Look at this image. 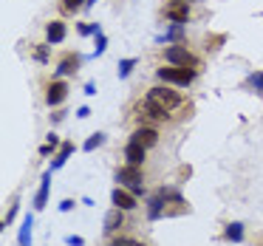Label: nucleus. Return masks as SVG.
<instances>
[{
    "label": "nucleus",
    "instance_id": "nucleus-30",
    "mask_svg": "<svg viewBox=\"0 0 263 246\" xmlns=\"http://www.w3.org/2000/svg\"><path fill=\"white\" fill-rule=\"evenodd\" d=\"M51 150H54V144H43V147H40V156H48V153H51Z\"/></svg>",
    "mask_w": 263,
    "mask_h": 246
},
{
    "label": "nucleus",
    "instance_id": "nucleus-9",
    "mask_svg": "<svg viewBox=\"0 0 263 246\" xmlns=\"http://www.w3.org/2000/svg\"><path fill=\"white\" fill-rule=\"evenodd\" d=\"M65 97H68V85H65L63 80H57V82H51V85H48V93H46V102L51 105V108H57V105L63 102Z\"/></svg>",
    "mask_w": 263,
    "mask_h": 246
},
{
    "label": "nucleus",
    "instance_id": "nucleus-23",
    "mask_svg": "<svg viewBox=\"0 0 263 246\" xmlns=\"http://www.w3.org/2000/svg\"><path fill=\"white\" fill-rule=\"evenodd\" d=\"M223 40H227V37H223V34H218V37H206V48H210V51H218Z\"/></svg>",
    "mask_w": 263,
    "mask_h": 246
},
{
    "label": "nucleus",
    "instance_id": "nucleus-13",
    "mask_svg": "<svg viewBox=\"0 0 263 246\" xmlns=\"http://www.w3.org/2000/svg\"><path fill=\"white\" fill-rule=\"evenodd\" d=\"M125 223V210H119V206H114V210L105 215V232H116V229Z\"/></svg>",
    "mask_w": 263,
    "mask_h": 246
},
{
    "label": "nucleus",
    "instance_id": "nucleus-25",
    "mask_svg": "<svg viewBox=\"0 0 263 246\" xmlns=\"http://www.w3.org/2000/svg\"><path fill=\"white\" fill-rule=\"evenodd\" d=\"M65 243H68V246H82L85 240H82L80 235H68V238H65Z\"/></svg>",
    "mask_w": 263,
    "mask_h": 246
},
{
    "label": "nucleus",
    "instance_id": "nucleus-7",
    "mask_svg": "<svg viewBox=\"0 0 263 246\" xmlns=\"http://www.w3.org/2000/svg\"><path fill=\"white\" fill-rule=\"evenodd\" d=\"M130 142H139L142 144V147H156V144H159V130H156V127H136V130H133V139Z\"/></svg>",
    "mask_w": 263,
    "mask_h": 246
},
{
    "label": "nucleus",
    "instance_id": "nucleus-19",
    "mask_svg": "<svg viewBox=\"0 0 263 246\" xmlns=\"http://www.w3.org/2000/svg\"><path fill=\"white\" fill-rule=\"evenodd\" d=\"M88 0H63V3H60V6H63V12L65 14H74V12H80L82 6H85Z\"/></svg>",
    "mask_w": 263,
    "mask_h": 246
},
{
    "label": "nucleus",
    "instance_id": "nucleus-4",
    "mask_svg": "<svg viewBox=\"0 0 263 246\" xmlns=\"http://www.w3.org/2000/svg\"><path fill=\"white\" fill-rule=\"evenodd\" d=\"M116 181L125 184V187L130 190L133 195L142 193V170H139L136 164H125L122 170H116Z\"/></svg>",
    "mask_w": 263,
    "mask_h": 246
},
{
    "label": "nucleus",
    "instance_id": "nucleus-32",
    "mask_svg": "<svg viewBox=\"0 0 263 246\" xmlns=\"http://www.w3.org/2000/svg\"><path fill=\"white\" fill-rule=\"evenodd\" d=\"M93 3H97V0H88V3H85V6H93Z\"/></svg>",
    "mask_w": 263,
    "mask_h": 246
},
{
    "label": "nucleus",
    "instance_id": "nucleus-6",
    "mask_svg": "<svg viewBox=\"0 0 263 246\" xmlns=\"http://www.w3.org/2000/svg\"><path fill=\"white\" fill-rule=\"evenodd\" d=\"M167 20H173V23H187L190 17V0H173L170 6L164 9Z\"/></svg>",
    "mask_w": 263,
    "mask_h": 246
},
{
    "label": "nucleus",
    "instance_id": "nucleus-10",
    "mask_svg": "<svg viewBox=\"0 0 263 246\" xmlns=\"http://www.w3.org/2000/svg\"><path fill=\"white\" fill-rule=\"evenodd\" d=\"M65 34H68V31H65V23H63V20H51V23L46 26V37H48V43H51V46L63 43Z\"/></svg>",
    "mask_w": 263,
    "mask_h": 246
},
{
    "label": "nucleus",
    "instance_id": "nucleus-31",
    "mask_svg": "<svg viewBox=\"0 0 263 246\" xmlns=\"http://www.w3.org/2000/svg\"><path fill=\"white\" fill-rule=\"evenodd\" d=\"M85 93H88V97H93V93H97V85H93V82H88V85H85Z\"/></svg>",
    "mask_w": 263,
    "mask_h": 246
},
{
    "label": "nucleus",
    "instance_id": "nucleus-14",
    "mask_svg": "<svg viewBox=\"0 0 263 246\" xmlns=\"http://www.w3.org/2000/svg\"><path fill=\"white\" fill-rule=\"evenodd\" d=\"M48 187H51V170L43 176L40 190H37V195H34V206H37V210H43V206H46V201H48Z\"/></svg>",
    "mask_w": 263,
    "mask_h": 246
},
{
    "label": "nucleus",
    "instance_id": "nucleus-12",
    "mask_svg": "<svg viewBox=\"0 0 263 246\" xmlns=\"http://www.w3.org/2000/svg\"><path fill=\"white\" fill-rule=\"evenodd\" d=\"M80 63L82 60L77 57V54H65L63 60H60V65H57V74L63 77V74H77L80 71Z\"/></svg>",
    "mask_w": 263,
    "mask_h": 246
},
{
    "label": "nucleus",
    "instance_id": "nucleus-1",
    "mask_svg": "<svg viewBox=\"0 0 263 246\" xmlns=\"http://www.w3.org/2000/svg\"><path fill=\"white\" fill-rule=\"evenodd\" d=\"M176 198H181V195H178L176 190H170V187L156 190V193L150 195V201H147V215L150 218H161L164 215V206L170 204V201H176Z\"/></svg>",
    "mask_w": 263,
    "mask_h": 246
},
{
    "label": "nucleus",
    "instance_id": "nucleus-18",
    "mask_svg": "<svg viewBox=\"0 0 263 246\" xmlns=\"http://www.w3.org/2000/svg\"><path fill=\"white\" fill-rule=\"evenodd\" d=\"M181 34H184V23H173V29L167 31L164 37H159L161 43H170V40H181Z\"/></svg>",
    "mask_w": 263,
    "mask_h": 246
},
{
    "label": "nucleus",
    "instance_id": "nucleus-20",
    "mask_svg": "<svg viewBox=\"0 0 263 246\" xmlns=\"http://www.w3.org/2000/svg\"><path fill=\"white\" fill-rule=\"evenodd\" d=\"M102 142H105V133H93V136L88 139L85 144H82V150H85V153H91V150H97Z\"/></svg>",
    "mask_w": 263,
    "mask_h": 246
},
{
    "label": "nucleus",
    "instance_id": "nucleus-29",
    "mask_svg": "<svg viewBox=\"0 0 263 246\" xmlns=\"http://www.w3.org/2000/svg\"><path fill=\"white\" fill-rule=\"evenodd\" d=\"M114 246H133V240H127V238H116V240H114Z\"/></svg>",
    "mask_w": 263,
    "mask_h": 246
},
{
    "label": "nucleus",
    "instance_id": "nucleus-17",
    "mask_svg": "<svg viewBox=\"0 0 263 246\" xmlns=\"http://www.w3.org/2000/svg\"><path fill=\"white\" fill-rule=\"evenodd\" d=\"M31 226H34V218H26L23 226H20V235H17V243L20 246H31Z\"/></svg>",
    "mask_w": 263,
    "mask_h": 246
},
{
    "label": "nucleus",
    "instance_id": "nucleus-27",
    "mask_svg": "<svg viewBox=\"0 0 263 246\" xmlns=\"http://www.w3.org/2000/svg\"><path fill=\"white\" fill-rule=\"evenodd\" d=\"M71 210H74V201H71V198H65L63 204H60V212H71Z\"/></svg>",
    "mask_w": 263,
    "mask_h": 246
},
{
    "label": "nucleus",
    "instance_id": "nucleus-24",
    "mask_svg": "<svg viewBox=\"0 0 263 246\" xmlns=\"http://www.w3.org/2000/svg\"><path fill=\"white\" fill-rule=\"evenodd\" d=\"M105 46H108V40H105V34L99 31V34H97V51H93V57H99V54L105 51Z\"/></svg>",
    "mask_w": 263,
    "mask_h": 246
},
{
    "label": "nucleus",
    "instance_id": "nucleus-26",
    "mask_svg": "<svg viewBox=\"0 0 263 246\" xmlns=\"http://www.w3.org/2000/svg\"><path fill=\"white\" fill-rule=\"evenodd\" d=\"M34 57L40 60V63H46V60H48V51H46V46H40V48H37V51H34Z\"/></svg>",
    "mask_w": 263,
    "mask_h": 246
},
{
    "label": "nucleus",
    "instance_id": "nucleus-16",
    "mask_svg": "<svg viewBox=\"0 0 263 246\" xmlns=\"http://www.w3.org/2000/svg\"><path fill=\"white\" fill-rule=\"evenodd\" d=\"M223 238L232 240V243H240V240H243V223H238V221L227 223V229H223Z\"/></svg>",
    "mask_w": 263,
    "mask_h": 246
},
{
    "label": "nucleus",
    "instance_id": "nucleus-11",
    "mask_svg": "<svg viewBox=\"0 0 263 246\" xmlns=\"http://www.w3.org/2000/svg\"><path fill=\"white\" fill-rule=\"evenodd\" d=\"M144 153H147V147H142L139 142H127L125 144V159H127V164H142L144 161Z\"/></svg>",
    "mask_w": 263,
    "mask_h": 246
},
{
    "label": "nucleus",
    "instance_id": "nucleus-3",
    "mask_svg": "<svg viewBox=\"0 0 263 246\" xmlns=\"http://www.w3.org/2000/svg\"><path fill=\"white\" fill-rule=\"evenodd\" d=\"M156 77L161 82H173V85H190L195 80V68H159Z\"/></svg>",
    "mask_w": 263,
    "mask_h": 246
},
{
    "label": "nucleus",
    "instance_id": "nucleus-8",
    "mask_svg": "<svg viewBox=\"0 0 263 246\" xmlns=\"http://www.w3.org/2000/svg\"><path fill=\"white\" fill-rule=\"evenodd\" d=\"M110 198H114V206H119V210H125V212H127V210H136V206H139L136 195L127 193V190H122V187H116Z\"/></svg>",
    "mask_w": 263,
    "mask_h": 246
},
{
    "label": "nucleus",
    "instance_id": "nucleus-15",
    "mask_svg": "<svg viewBox=\"0 0 263 246\" xmlns=\"http://www.w3.org/2000/svg\"><path fill=\"white\" fill-rule=\"evenodd\" d=\"M71 153H74V142H63V144H60V153H57V159L51 161V170H60V167L71 159Z\"/></svg>",
    "mask_w": 263,
    "mask_h": 246
},
{
    "label": "nucleus",
    "instance_id": "nucleus-33",
    "mask_svg": "<svg viewBox=\"0 0 263 246\" xmlns=\"http://www.w3.org/2000/svg\"><path fill=\"white\" fill-rule=\"evenodd\" d=\"M133 246H144V243H139V240H133Z\"/></svg>",
    "mask_w": 263,
    "mask_h": 246
},
{
    "label": "nucleus",
    "instance_id": "nucleus-28",
    "mask_svg": "<svg viewBox=\"0 0 263 246\" xmlns=\"http://www.w3.org/2000/svg\"><path fill=\"white\" fill-rule=\"evenodd\" d=\"M77 116H80V119H88V116H91V108H85V105H82V108L77 110Z\"/></svg>",
    "mask_w": 263,
    "mask_h": 246
},
{
    "label": "nucleus",
    "instance_id": "nucleus-5",
    "mask_svg": "<svg viewBox=\"0 0 263 246\" xmlns=\"http://www.w3.org/2000/svg\"><path fill=\"white\" fill-rule=\"evenodd\" d=\"M147 99H150V102H156V105H161L164 110H173V108L181 105V97H178L176 91H170V88H150Z\"/></svg>",
    "mask_w": 263,
    "mask_h": 246
},
{
    "label": "nucleus",
    "instance_id": "nucleus-22",
    "mask_svg": "<svg viewBox=\"0 0 263 246\" xmlns=\"http://www.w3.org/2000/svg\"><path fill=\"white\" fill-rule=\"evenodd\" d=\"M136 68V60H122L119 63V80H125V77H130V71Z\"/></svg>",
    "mask_w": 263,
    "mask_h": 246
},
{
    "label": "nucleus",
    "instance_id": "nucleus-2",
    "mask_svg": "<svg viewBox=\"0 0 263 246\" xmlns=\"http://www.w3.org/2000/svg\"><path fill=\"white\" fill-rule=\"evenodd\" d=\"M164 60L176 68H198V60H195V54L187 51V46H170L164 51Z\"/></svg>",
    "mask_w": 263,
    "mask_h": 246
},
{
    "label": "nucleus",
    "instance_id": "nucleus-21",
    "mask_svg": "<svg viewBox=\"0 0 263 246\" xmlns=\"http://www.w3.org/2000/svg\"><path fill=\"white\" fill-rule=\"evenodd\" d=\"M246 85H249V88H255L257 93H263V71H257V74H249Z\"/></svg>",
    "mask_w": 263,
    "mask_h": 246
}]
</instances>
